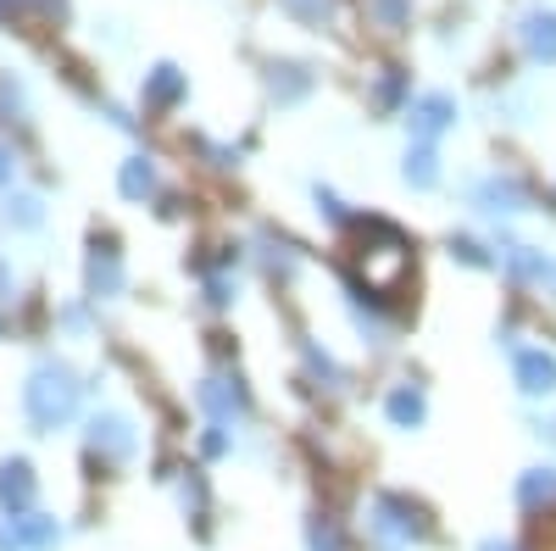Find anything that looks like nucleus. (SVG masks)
Masks as SVG:
<instances>
[{"label": "nucleus", "mask_w": 556, "mask_h": 551, "mask_svg": "<svg viewBox=\"0 0 556 551\" xmlns=\"http://www.w3.org/2000/svg\"><path fill=\"white\" fill-rule=\"evenodd\" d=\"M34 496H39L34 468L23 463V456H7V463H0V513H28Z\"/></svg>", "instance_id": "nucleus-7"}, {"label": "nucleus", "mask_w": 556, "mask_h": 551, "mask_svg": "<svg viewBox=\"0 0 556 551\" xmlns=\"http://www.w3.org/2000/svg\"><path fill=\"white\" fill-rule=\"evenodd\" d=\"M518 45H523L529 62L556 67V12H529V17L518 23Z\"/></svg>", "instance_id": "nucleus-10"}, {"label": "nucleus", "mask_w": 556, "mask_h": 551, "mask_svg": "<svg viewBox=\"0 0 556 551\" xmlns=\"http://www.w3.org/2000/svg\"><path fill=\"white\" fill-rule=\"evenodd\" d=\"M117 190H123V201H151L156 196V162L151 156H128L117 167Z\"/></svg>", "instance_id": "nucleus-14"}, {"label": "nucleus", "mask_w": 556, "mask_h": 551, "mask_svg": "<svg viewBox=\"0 0 556 551\" xmlns=\"http://www.w3.org/2000/svg\"><path fill=\"white\" fill-rule=\"evenodd\" d=\"M540 551H556V524H551V529L540 535Z\"/></svg>", "instance_id": "nucleus-31"}, {"label": "nucleus", "mask_w": 556, "mask_h": 551, "mask_svg": "<svg viewBox=\"0 0 556 551\" xmlns=\"http://www.w3.org/2000/svg\"><path fill=\"white\" fill-rule=\"evenodd\" d=\"M362 273L379 296H395L401 279L412 273V246L395 223H367L362 228Z\"/></svg>", "instance_id": "nucleus-2"}, {"label": "nucleus", "mask_w": 556, "mask_h": 551, "mask_svg": "<svg viewBox=\"0 0 556 551\" xmlns=\"http://www.w3.org/2000/svg\"><path fill=\"white\" fill-rule=\"evenodd\" d=\"M306 362H312V374H323V379H329V385H340V379H345V374H340V367H334L329 356H323L317 346H306Z\"/></svg>", "instance_id": "nucleus-27"}, {"label": "nucleus", "mask_w": 556, "mask_h": 551, "mask_svg": "<svg viewBox=\"0 0 556 551\" xmlns=\"http://www.w3.org/2000/svg\"><path fill=\"white\" fill-rule=\"evenodd\" d=\"M267 89L290 107V101H301L306 89H312V67H306V62H273V67H267Z\"/></svg>", "instance_id": "nucleus-15"}, {"label": "nucleus", "mask_w": 556, "mask_h": 551, "mask_svg": "<svg viewBox=\"0 0 556 551\" xmlns=\"http://www.w3.org/2000/svg\"><path fill=\"white\" fill-rule=\"evenodd\" d=\"M401 178L412 184V190H434V184H440V151H434L429 140H412V151H406V167H401Z\"/></svg>", "instance_id": "nucleus-16"}, {"label": "nucleus", "mask_w": 556, "mask_h": 551, "mask_svg": "<svg viewBox=\"0 0 556 551\" xmlns=\"http://www.w3.org/2000/svg\"><path fill=\"white\" fill-rule=\"evenodd\" d=\"M84 285H89V296L96 301H112V296H123V251H117V240H96L89 246V262H84Z\"/></svg>", "instance_id": "nucleus-6"}, {"label": "nucleus", "mask_w": 556, "mask_h": 551, "mask_svg": "<svg viewBox=\"0 0 556 551\" xmlns=\"http://www.w3.org/2000/svg\"><path fill=\"white\" fill-rule=\"evenodd\" d=\"M134 446H139V435L128 424V412H96V418H89V451H96L101 463L123 468L134 456Z\"/></svg>", "instance_id": "nucleus-4"}, {"label": "nucleus", "mask_w": 556, "mask_h": 551, "mask_svg": "<svg viewBox=\"0 0 556 551\" xmlns=\"http://www.w3.org/2000/svg\"><path fill=\"white\" fill-rule=\"evenodd\" d=\"M479 551H513V546H506V540H484Z\"/></svg>", "instance_id": "nucleus-32"}, {"label": "nucleus", "mask_w": 556, "mask_h": 551, "mask_svg": "<svg viewBox=\"0 0 556 551\" xmlns=\"http://www.w3.org/2000/svg\"><path fill=\"white\" fill-rule=\"evenodd\" d=\"M401 89H406V78H401V67H390V73H384V84H379V96H374V101H379V112H390V107L401 101Z\"/></svg>", "instance_id": "nucleus-25"}, {"label": "nucleus", "mask_w": 556, "mask_h": 551, "mask_svg": "<svg viewBox=\"0 0 556 551\" xmlns=\"http://www.w3.org/2000/svg\"><path fill=\"white\" fill-rule=\"evenodd\" d=\"M513 379H518V390L523 396H556V356L551 351H518L513 356Z\"/></svg>", "instance_id": "nucleus-9"}, {"label": "nucleus", "mask_w": 556, "mask_h": 551, "mask_svg": "<svg viewBox=\"0 0 556 551\" xmlns=\"http://www.w3.org/2000/svg\"><path fill=\"white\" fill-rule=\"evenodd\" d=\"M473 201H479L490 217H513V212H523V206H529V190H523L518 178L490 173V178H479V184H473Z\"/></svg>", "instance_id": "nucleus-8"}, {"label": "nucleus", "mask_w": 556, "mask_h": 551, "mask_svg": "<svg viewBox=\"0 0 556 551\" xmlns=\"http://www.w3.org/2000/svg\"><path fill=\"white\" fill-rule=\"evenodd\" d=\"M367 529H374L379 540H395V546H406V540H429V518H424V508H412V501L395 496V490L374 496V508H367Z\"/></svg>", "instance_id": "nucleus-3"}, {"label": "nucleus", "mask_w": 556, "mask_h": 551, "mask_svg": "<svg viewBox=\"0 0 556 551\" xmlns=\"http://www.w3.org/2000/svg\"><path fill=\"white\" fill-rule=\"evenodd\" d=\"M178 101H184V73H178L173 62H156V67L146 73V107L167 112V107H178Z\"/></svg>", "instance_id": "nucleus-13"}, {"label": "nucleus", "mask_w": 556, "mask_h": 551, "mask_svg": "<svg viewBox=\"0 0 556 551\" xmlns=\"http://www.w3.org/2000/svg\"><path fill=\"white\" fill-rule=\"evenodd\" d=\"M201 406L212 412L217 424H228V418H245V412H251V396H245L240 379H223V374H217V379L201 385Z\"/></svg>", "instance_id": "nucleus-11"}, {"label": "nucleus", "mask_w": 556, "mask_h": 551, "mask_svg": "<svg viewBox=\"0 0 556 551\" xmlns=\"http://www.w3.org/2000/svg\"><path fill=\"white\" fill-rule=\"evenodd\" d=\"M518 508H523V513L556 508V468H529V474L518 479Z\"/></svg>", "instance_id": "nucleus-17"}, {"label": "nucleus", "mask_w": 556, "mask_h": 551, "mask_svg": "<svg viewBox=\"0 0 556 551\" xmlns=\"http://www.w3.org/2000/svg\"><path fill=\"white\" fill-rule=\"evenodd\" d=\"M12 296V273H7V262H0V301Z\"/></svg>", "instance_id": "nucleus-30"}, {"label": "nucleus", "mask_w": 556, "mask_h": 551, "mask_svg": "<svg viewBox=\"0 0 556 551\" xmlns=\"http://www.w3.org/2000/svg\"><path fill=\"white\" fill-rule=\"evenodd\" d=\"M456 123V101L445 96V89H429V96H417L412 107H406V134L412 140H440V134Z\"/></svg>", "instance_id": "nucleus-5"}, {"label": "nucleus", "mask_w": 556, "mask_h": 551, "mask_svg": "<svg viewBox=\"0 0 556 551\" xmlns=\"http://www.w3.org/2000/svg\"><path fill=\"white\" fill-rule=\"evenodd\" d=\"M7 217H12L17 228H39V223H45V212H39V196H12Z\"/></svg>", "instance_id": "nucleus-20"}, {"label": "nucleus", "mask_w": 556, "mask_h": 551, "mask_svg": "<svg viewBox=\"0 0 556 551\" xmlns=\"http://www.w3.org/2000/svg\"><path fill=\"white\" fill-rule=\"evenodd\" d=\"M0 112H28V96H23V84L17 78H0Z\"/></svg>", "instance_id": "nucleus-24"}, {"label": "nucleus", "mask_w": 556, "mask_h": 551, "mask_svg": "<svg viewBox=\"0 0 556 551\" xmlns=\"http://www.w3.org/2000/svg\"><path fill=\"white\" fill-rule=\"evenodd\" d=\"M384 412H390V424H395V429H417L429 406H424V390H417V385H395L390 401H384Z\"/></svg>", "instance_id": "nucleus-18"}, {"label": "nucleus", "mask_w": 556, "mask_h": 551, "mask_svg": "<svg viewBox=\"0 0 556 551\" xmlns=\"http://www.w3.org/2000/svg\"><path fill=\"white\" fill-rule=\"evenodd\" d=\"M201 451H206V456H223V451H228V435H223V424H217V418H212V429L201 435Z\"/></svg>", "instance_id": "nucleus-28"}, {"label": "nucleus", "mask_w": 556, "mask_h": 551, "mask_svg": "<svg viewBox=\"0 0 556 551\" xmlns=\"http://www.w3.org/2000/svg\"><path fill=\"white\" fill-rule=\"evenodd\" d=\"M367 12H374L379 23H390V34L406 28V7H401V0H367Z\"/></svg>", "instance_id": "nucleus-22"}, {"label": "nucleus", "mask_w": 556, "mask_h": 551, "mask_svg": "<svg viewBox=\"0 0 556 551\" xmlns=\"http://www.w3.org/2000/svg\"><path fill=\"white\" fill-rule=\"evenodd\" d=\"M285 12H295L301 23H329L334 17V0H285Z\"/></svg>", "instance_id": "nucleus-21"}, {"label": "nucleus", "mask_w": 556, "mask_h": 551, "mask_svg": "<svg viewBox=\"0 0 556 551\" xmlns=\"http://www.w3.org/2000/svg\"><path fill=\"white\" fill-rule=\"evenodd\" d=\"M317 212L329 217V223H351V212H345V201L334 190H317Z\"/></svg>", "instance_id": "nucleus-26"}, {"label": "nucleus", "mask_w": 556, "mask_h": 551, "mask_svg": "<svg viewBox=\"0 0 556 551\" xmlns=\"http://www.w3.org/2000/svg\"><path fill=\"white\" fill-rule=\"evenodd\" d=\"M451 256H456V262H468V267H490L484 246H479V240H468V235H456V240H451Z\"/></svg>", "instance_id": "nucleus-23"}, {"label": "nucleus", "mask_w": 556, "mask_h": 551, "mask_svg": "<svg viewBox=\"0 0 556 551\" xmlns=\"http://www.w3.org/2000/svg\"><path fill=\"white\" fill-rule=\"evenodd\" d=\"M306 551H345V535L334 529V518H312L306 524Z\"/></svg>", "instance_id": "nucleus-19"}, {"label": "nucleus", "mask_w": 556, "mask_h": 551, "mask_svg": "<svg viewBox=\"0 0 556 551\" xmlns=\"http://www.w3.org/2000/svg\"><path fill=\"white\" fill-rule=\"evenodd\" d=\"M12 518V529H17V551H56L62 546V524L51 518V513H7Z\"/></svg>", "instance_id": "nucleus-12"}, {"label": "nucleus", "mask_w": 556, "mask_h": 551, "mask_svg": "<svg viewBox=\"0 0 556 551\" xmlns=\"http://www.w3.org/2000/svg\"><path fill=\"white\" fill-rule=\"evenodd\" d=\"M78 396H84V385H78L73 367L62 356H45V362H34V374L23 385V412L39 435H56L78 412Z\"/></svg>", "instance_id": "nucleus-1"}, {"label": "nucleus", "mask_w": 556, "mask_h": 551, "mask_svg": "<svg viewBox=\"0 0 556 551\" xmlns=\"http://www.w3.org/2000/svg\"><path fill=\"white\" fill-rule=\"evenodd\" d=\"M12 178H17V156L0 146V190H12Z\"/></svg>", "instance_id": "nucleus-29"}]
</instances>
